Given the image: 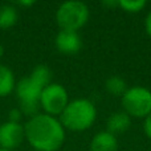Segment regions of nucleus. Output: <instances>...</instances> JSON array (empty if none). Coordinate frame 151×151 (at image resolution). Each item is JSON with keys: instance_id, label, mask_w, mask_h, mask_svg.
<instances>
[{"instance_id": "nucleus-1", "label": "nucleus", "mask_w": 151, "mask_h": 151, "mask_svg": "<svg viewBox=\"0 0 151 151\" xmlns=\"http://www.w3.org/2000/svg\"><path fill=\"white\" fill-rule=\"evenodd\" d=\"M25 139L35 151H57L65 142V127L57 117L39 113L24 125Z\"/></svg>"}, {"instance_id": "nucleus-16", "label": "nucleus", "mask_w": 151, "mask_h": 151, "mask_svg": "<svg viewBox=\"0 0 151 151\" xmlns=\"http://www.w3.org/2000/svg\"><path fill=\"white\" fill-rule=\"evenodd\" d=\"M21 115H23V113H21V110L19 109V107H15V109H11L9 113H8V117H9V122H17L20 123V119H21Z\"/></svg>"}, {"instance_id": "nucleus-8", "label": "nucleus", "mask_w": 151, "mask_h": 151, "mask_svg": "<svg viewBox=\"0 0 151 151\" xmlns=\"http://www.w3.org/2000/svg\"><path fill=\"white\" fill-rule=\"evenodd\" d=\"M55 45L63 55H76L82 47V40L78 32L60 29L55 39Z\"/></svg>"}, {"instance_id": "nucleus-7", "label": "nucleus", "mask_w": 151, "mask_h": 151, "mask_svg": "<svg viewBox=\"0 0 151 151\" xmlns=\"http://www.w3.org/2000/svg\"><path fill=\"white\" fill-rule=\"evenodd\" d=\"M25 139L24 125L17 122H4L0 125V149L12 150L20 146Z\"/></svg>"}, {"instance_id": "nucleus-15", "label": "nucleus", "mask_w": 151, "mask_h": 151, "mask_svg": "<svg viewBox=\"0 0 151 151\" xmlns=\"http://www.w3.org/2000/svg\"><path fill=\"white\" fill-rule=\"evenodd\" d=\"M118 5L127 12H139L146 7V0H118Z\"/></svg>"}, {"instance_id": "nucleus-4", "label": "nucleus", "mask_w": 151, "mask_h": 151, "mask_svg": "<svg viewBox=\"0 0 151 151\" xmlns=\"http://www.w3.org/2000/svg\"><path fill=\"white\" fill-rule=\"evenodd\" d=\"M42 89L44 88L29 76L16 82L15 93L19 101V106H20L19 109L21 110L23 114L29 115V117L39 114L37 111L40 109V97H41Z\"/></svg>"}, {"instance_id": "nucleus-13", "label": "nucleus", "mask_w": 151, "mask_h": 151, "mask_svg": "<svg viewBox=\"0 0 151 151\" xmlns=\"http://www.w3.org/2000/svg\"><path fill=\"white\" fill-rule=\"evenodd\" d=\"M105 88H106L107 93H110L111 96L122 97L125 94V91L127 90V83L119 76H111V77H109L106 80Z\"/></svg>"}, {"instance_id": "nucleus-21", "label": "nucleus", "mask_w": 151, "mask_h": 151, "mask_svg": "<svg viewBox=\"0 0 151 151\" xmlns=\"http://www.w3.org/2000/svg\"><path fill=\"white\" fill-rule=\"evenodd\" d=\"M0 151H12V150H7V149H0Z\"/></svg>"}, {"instance_id": "nucleus-2", "label": "nucleus", "mask_w": 151, "mask_h": 151, "mask_svg": "<svg viewBox=\"0 0 151 151\" xmlns=\"http://www.w3.org/2000/svg\"><path fill=\"white\" fill-rule=\"evenodd\" d=\"M96 118V105L88 98H77L69 101L58 119L65 130L68 129L72 131H83L93 125Z\"/></svg>"}, {"instance_id": "nucleus-6", "label": "nucleus", "mask_w": 151, "mask_h": 151, "mask_svg": "<svg viewBox=\"0 0 151 151\" xmlns=\"http://www.w3.org/2000/svg\"><path fill=\"white\" fill-rule=\"evenodd\" d=\"M69 104V94L68 90L61 83L50 82L45 86L41 91L40 97V107L49 115H60Z\"/></svg>"}, {"instance_id": "nucleus-19", "label": "nucleus", "mask_w": 151, "mask_h": 151, "mask_svg": "<svg viewBox=\"0 0 151 151\" xmlns=\"http://www.w3.org/2000/svg\"><path fill=\"white\" fill-rule=\"evenodd\" d=\"M19 5H23V7H31V5L35 4L33 0H27V1H24V0H20V1H17Z\"/></svg>"}, {"instance_id": "nucleus-11", "label": "nucleus", "mask_w": 151, "mask_h": 151, "mask_svg": "<svg viewBox=\"0 0 151 151\" xmlns=\"http://www.w3.org/2000/svg\"><path fill=\"white\" fill-rule=\"evenodd\" d=\"M15 74L8 66L0 65V97H7L15 90Z\"/></svg>"}, {"instance_id": "nucleus-12", "label": "nucleus", "mask_w": 151, "mask_h": 151, "mask_svg": "<svg viewBox=\"0 0 151 151\" xmlns=\"http://www.w3.org/2000/svg\"><path fill=\"white\" fill-rule=\"evenodd\" d=\"M19 19V13L13 5L5 4L0 7V28L7 29L16 24Z\"/></svg>"}, {"instance_id": "nucleus-20", "label": "nucleus", "mask_w": 151, "mask_h": 151, "mask_svg": "<svg viewBox=\"0 0 151 151\" xmlns=\"http://www.w3.org/2000/svg\"><path fill=\"white\" fill-rule=\"evenodd\" d=\"M3 53H4V48H3V45H0V57L3 56Z\"/></svg>"}, {"instance_id": "nucleus-3", "label": "nucleus", "mask_w": 151, "mask_h": 151, "mask_svg": "<svg viewBox=\"0 0 151 151\" xmlns=\"http://www.w3.org/2000/svg\"><path fill=\"white\" fill-rule=\"evenodd\" d=\"M89 7L80 0H68L60 4L56 11V21L60 29L76 31L82 28L89 20Z\"/></svg>"}, {"instance_id": "nucleus-5", "label": "nucleus", "mask_w": 151, "mask_h": 151, "mask_svg": "<svg viewBox=\"0 0 151 151\" xmlns=\"http://www.w3.org/2000/svg\"><path fill=\"white\" fill-rule=\"evenodd\" d=\"M121 102L123 111L130 117L146 118L151 113V90L145 86H131L127 88Z\"/></svg>"}, {"instance_id": "nucleus-17", "label": "nucleus", "mask_w": 151, "mask_h": 151, "mask_svg": "<svg viewBox=\"0 0 151 151\" xmlns=\"http://www.w3.org/2000/svg\"><path fill=\"white\" fill-rule=\"evenodd\" d=\"M143 129H145V133L146 135L151 139V113L145 118V123H143Z\"/></svg>"}, {"instance_id": "nucleus-18", "label": "nucleus", "mask_w": 151, "mask_h": 151, "mask_svg": "<svg viewBox=\"0 0 151 151\" xmlns=\"http://www.w3.org/2000/svg\"><path fill=\"white\" fill-rule=\"evenodd\" d=\"M145 28H146L147 35L151 37V11L146 15V19H145Z\"/></svg>"}, {"instance_id": "nucleus-10", "label": "nucleus", "mask_w": 151, "mask_h": 151, "mask_svg": "<svg viewBox=\"0 0 151 151\" xmlns=\"http://www.w3.org/2000/svg\"><path fill=\"white\" fill-rule=\"evenodd\" d=\"M131 125V117L126 111H114L113 114L109 115L106 121V131L114 134H121L125 133Z\"/></svg>"}, {"instance_id": "nucleus-14", "label": "nucleus", "mask_w": 151, "mask_h": 151, "mask_svg": "<svg viewBox=\"0 0 151 151\" xmlns=\"http://www.w3.org/2000/svg\"><path fill=\"white\" fill-rule=\"evenodd\" d=\"M29 77L33 78V80L36 81L39 85H41L42 88L48 86L50 82H52V72H50V69L48 68L47 65H44V64L37 65L36 68L32 70V73L29 74Z\"/></svg>"}, {"instance_id": "nucleus-9", "label": "nucleus", "mask_w": 151, "mask_h": 151, "mask_svg": "<svg viewBox=\"0 0 151 151\" xmlns=\"http://www.w3.org/2000/svg\"><path fill=\"white\" fill-rule=\"evenodd\" d=\"M90 151H118V139L109 131H99L94 134L89 145Z\"/></svg>"}]
</instances>
